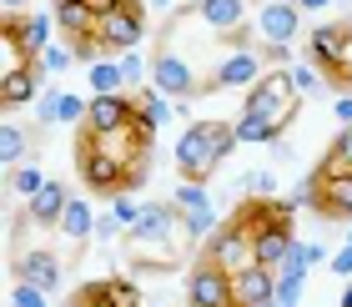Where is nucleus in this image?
Here are the masks:
<instances>
[{
	"instance_id": "23",
	"label": "nucleus",
	"mask_w": 352,
	"mask_h": 307,
	"mask_svg": "<svg viewBox=\"0 0 352 307\" xmlns=\"http://www.w3.org/2000/svg\"><path fill=\"white\" fill-rule=\"evenodd\" d=\"M96 222H101V217H96L86 202H71L66 217H60V232H66L71 242H91V237H96Z\"/></svg>"
},
{
	"instance_id": "21",
	"label": "nucleus",
	"mask_w": 352,
	"mask_h": 307,
	"mask_svg": "<svg viewBox=\"0 0 352 307\" xmlns=\"http://www.w3.org/2000/svg\"><path fill=\"white\" fill-rule=\"evenodd\" d=\"M86 86H91V96H126L121 61L116 56H101L96 66H86Z\"/></svg>"
},
{
	"instance_id": "19",
	"label": "nucleus",
	"mask_w": 352,
	"mask_h": 307,
	"mask_svg": "<svg viewBox=\"0 0 352 307\" xmlns=\"http://www.w3.org/2000/svg\"><path fill=\"white\" fill-rule=\"evenodd\" d=\"M197 15L217 36H236L242 21H247V0H197Z\"/></svg>"
},
{
	"instance_id": "14",
	"label": "nucleus",
	"mask_w": 352,
	"mask_h": 307,
	"mask_svg": "<svg viewBox=\"0 0 352 307\" xmlns=\"http://www.w3.org/2000/svg\"><path fill=\"white\" fill-rule=\"evenodd\" d=\"M41 96H45V66H41V61H30L25 71L0 76V101H6V106H36Z\"/></svg>"
},
{
	"instance_id": "40",
	"label": "nucleus",
	"mask_w": 352,
	"mask_h": 307,
	"mask_svg": "<svg viewBox=\"0 0 352 307\" xmlns=\"http://www.w3.org/2000/svg\"><path fill=\"white\" fill-rule=\"evenodd\" d=\"M332 111H338V121H342V126H352V91L338 96V106H332Z\"/></svg>"
},
{
	"instance_id": "24",
	"label": "nucleus",
	"mask_w": 352,
	"mask_h": 307,
	"mask_svg": "<svg viewBox=\"0 0 352 307\" xmlns=\"http://www.w3.org/2000/svg\"><path fill=\"white\" fill-rule=\"evenodd\" d=\"M232 126H236V141H247V147H277V136H282L272 121H262V116H247V111H242V116H236Z\"/></svg>"
},
{
	"instance_id": "32",
	"label": "nucleus",
	"mask_w": 352,
	"mask_h": 307,
	"mask_svg": "<svg viewBox=\"0 0 352 307\" xmlns=\"http://www.w3.org/2000/svg\"><path fill=\"white\" fill-rule=\"evenodd\" d=\"M41 66H45V76H66L76 66V51H71V45H51V51L41 56Z\"/></svg>"
},
{
	"instance_id": "27",
	"label": "nucleus",
	"mask_w": 352,
	"mask_h": 307,
	"mask_svg": "<svg viewBox=\"0 0 352 307\" xmlns=\"http://www.w3.org/2000/svg\"><path fill=\"white\" fill-rule=\"evenodd\" d=\"M136 111H141L151 126H166V121H171V101H166L162 91H141V96H136Z\"/></svg>"
},
{
	"instance_id": "7",
	"label": "nucleus",
	"mask_w": 352,
	"mask_h": 307,
	"mask_svg": "<svg viewBox=\"0 0 352 307\" xmlns=\"http://www.w3.org/2000/svg\"><path fill=\"white\" fill-rule=\"evenodd\" d=\"M171 207L182 212V222H186L191 242H197V237L206 242V237H212V232L221 227V222H217V207H212V191H206L201 182H182V187L171 191Z\"/></svg>"
},
{
	"instance_id": "31",
	"label": "nucleus",
	"mask_w": 352,
	"mask_h": 307,
	"mask_svg": "<svg viewBox=\"0 0 352 307\" xmlns=\"http://www.w3.org/2000/svg\"><path fill=\"white\" fill-rule=\"evenodd\" d=\"M247 191L257 202H277V171H247Z\"/></svg>"
},
{
	"instance_id": "3",
	"label": "nucleus",
	"mask_w": 352,
	"mask_h": 307,
	"mask_svg": "<svg viewBox=\"0 0 352 307\" xmlns=\"http://www.w3.org/2000/svg\"><path fill=\"white\" fill-rule=\"evenodd\" d=\"M206 262H217L221 272H247V267H257V257H252V227L242 217H232V222H221V227L206 237V247H201Z\"/></svg>"
},
{
	"instance_id": "46",
	"label": "nucleus",
	"mask_w": 352,
	"mask_h": 307,
	"mask_svg": "<svg viewBox=\"0 0 352 307\" xmlns=\"http://www.w3.org/2000/svg\"><path fill=\"white\" fill-rule=\"evenodd\" d=\"M342 25H347V41H352V21H342Z\"/></svg>"
},
{
	"instance_id": "29",
	"label": "nucleus",
	"mask_w": 352,
	"mask_h": 307,
	"mask_svg": "<svg viewBox=\"0 0 352 307\" xmlns=\"http://www.w3.org/2000/svg\"><path fill=\"white\" fill-rule=\"evenodd\" d=\"M86 111H91V96H76V91L60 96V126H86Z\"/></svg>"
},
{
	"instance_id": "48",
	"label": "nucleus",
	"mask_w": 352,
	"mask_h": 307,
	"mask_svg": "<svg viewBox=\"0 0 352 307\" xmlns=\"http://www.w3.org/2000/svg\"><path fill=\"white\" fill-rule=\"evenodd\" d=\"M257 6H267V0H257Z\"/></svg>"
},
{
	"instance_id": "9",
	"label": "nucleus",
	"mask_w": 352,
	"mask_h": 307,
	"mask_svg": "<svg viewBox=\"0 0 352 307\" xmlns=\"http://www.w3.org/2000/svg\"><path fill=\"white\" fill-rule=\"evenodd\" d=\"M257 36L262 45H292V36L302 30V10L292 6V0H267V6H257Z\"/></svg>"
},
{
	"instance_id": "45",
	"label": "nucleus",
	"mask_w": 352,
	"mask_h": 307,
	"mask_svg": "<svg viewBox=\"0 0 352 307\" xmlns=\"http://www.w3.org/2000/svg\"><path fill=\"white\" fill-rule=\"evenodd\" d=\"M151 6H156V10H171V6H176V0H151Z\"/></svg>"
},
{
	"instance_id": "16",
	"label": "nucleus",
	"mask_w": 352,
	"mask_h": 307,
	"mask_svg": "<svg viewBox=\"0 0 352 307\" xmlns=\"http://www.w3.org/2000/svg\"><path fill=\"white\" fill-rule=\"evenodd\" d=\"M96 25H101V15H96L86 0H56V30H60L71 45L86 41V36H96Z\"/></svg>"
},
{
	"instance_id": "15",
	"label": "nucleus",
	"mask_w": 352,
	"mask_h": 307,
	"mask_svg": "<svg viewBox=\"0 0 352 307\" xmlns=\"http://www.w3.org/2000/svg\"><path fill=\"white\" fill-rule=\"evenodd\" d=\"M15 30H21V45L30 51V61H41L51 51V36H56V10H30V15H15Z\"/></svg>"
},
{
	"instance_id": "4",
	"label": "nucleus",
	"mask_w": 352,
	"mask_h": 307,
	"mask_svg": "<svg viewBox=\"0 0 352 307\" xmlns=\"http://www.w3.org/2000/svg\"><path fill=\"white\" fill-rule=\"evenodd\" d=\"M186 307H236V282L232 272H221L217 262H197L186 267Z\"/></svg>"
},
{
	"instance_id": "1",
	"label": "nucleus",
	"mask_w": 352,
	"mask_h": 307,
	"mask_svg": "<svg viewBox=\"0 0 352 307\" xmlns=\"http://www.w3.org/2000/svg\"><path fill=\"white\" fill-rule=\"evenodd\" d=\"M242 141H236V126L232 121H191L182 136H176V171L186 182H201L212 176L221 161H227Z\"/></svg>"
},
{
	"instance_id": "13",
	"label": "nucleus",
	"mask_w": 352,
	"mask_h": 307,
	"mask_svg": "<svg viewBox=\"0 0 352 307\" xmlns=\"http://www.w3.org/2000/svg\"><path fill=\"white\" fill-rule=\"evenodd\" d=\"M312 187H317V207L327 217L338 222L352 217V171H312Z\"/></svg>"
},
{
	"instance_id": "39",
	"label": "nucleus",
	"mask_w": 352,
	"mask_h": 307,
	"mask_svg": "<svg viewBox=\"0 0 352 307\" xmlns=\"http://www.w3.org/2000/svg\"><path fill=\"white\" fill-rule=\"evenodd\" d=\"M86 6H91V10H96V15H101V21H106V15H111V10H121V6H126V0H86Z\"/></svg>"
},
{
	"instance_id": "38",
	"label": "nucleus",
	"mask_w": 352,
	"mask_h": 307,
	"mask_svg": "<svg viewBox=\"0 0 352 307\" xmlns=\"http://www.w3.org/2000/svg\"><path fill=\"white\" fill-rule=\"evenodd\" d=\"M96 237H101V242H116V237H121V222H116V217L106 212L101 222H96Z\"/></svg>"
},
{
	"instance_id": "35",
	"label": "nucleus",
	"mask_w": 352,
	"mask_h": 307,
	"mask_svg": "<svg viewBox=\"0 0 352 307\" xmlns=\"http://www.w3.org/2000/svg\"><path fill=\"white\" fill-rule=\"evenodd\" d=\"M121 76H126V86H141V81L151 76V66H146V56L126 51V56H121Z\"/></svg>"
},
{
	"instance_id": "22",
	"label": "nucleus",
	"mask_w": 352,
	"mask_h": 307,
	"mask_svg": "<svg viewBox=\"0 0 352 307\" xmlns=\"http://www.w3.org/2000/svg\"><path fill=\"white\" fill-rule=\"evenodd\" d=\"M25 66H30V51L21 45L15 15H6V21H0V76H10V71H25Z\"/></svg>"
},
{
	"instance_id": "36",
	"label": "nucleus",
	"mask_w": 352,
	"mask_h": 307,
	"mask_svg": "<svg viewBox=\"0 0 352 307\" xmlns=\"http://www.w3.org/2000/svg\"><path fill=\"white\" fill-rule=\"evenodd\" d=\"M111 217L121 222V232H131L136 222H141V207H136L131 197H116V202H111Z\"/></svg>"
},
{
	"instance_id": "28",
	"label": "nucleus",
	"mask_w": 352,
	"mask_h": 307,
	"mask_svg": "<svg viewBox=\"0 0 352 307\" xmlns=\"http://www.w3.org/2000/svg\"><path fill=\"white\" fill-rule=\"evenodd\" d=\"M10 187H15V191H21V197L30 202L36 191H45V187H51V176H45L41 167H15V171H10Z\"/></svg>"
},
{
	"instance_id": "25",
	"label": "nucleus",
	"mask_w": 352,
	"mask_h": 307,
	"mask_svg": "<svg viewBox=\"0 0 352 307\" xmlns=\"http://www.w3.org/2000/svg\"><path fill=\"white\" fill-rule=\"evenodd\" d=\"M96 297H101L106 307H141V293H136V282H126V277H111V282H96L91 287Z\"/></svg>"
},
{
	"instance_id": "12",
	"label": "nucleus",
	"mask_w": 352,
	"mask_h": 307,
	"mask_svg": "<svg viewBox=\"0 0 352 307\" xmlns=\"http://www.w3.org/2000/svg\"><path fill=\"white\" fill-rule=\"evenodd\" d=\"M136 121V96H91L86 131H126Z\"/></svg>"
},
{
	"instance_id": "33",
	"label": "nucleus",
	"mask_w": 352,
	"mask_h": 307,
	"mask_svg": "<svg viewBox=\"0 0 352 307\" xmlns=\"http://www.w3.org/2000/svg\"><path fill=\"white\" fill-rule=\"evenodd\" d=\"M292 86H297L302 96H307V91H317V86H327V76L317 71L312 61H297V66H292Z\"/></svg>"
},
{
	"instance_id": "8",
	"label": "nucleus",
	"mask_w": 352,
	"mask_h": 307,
	"mask_svg": "<svg viewBox=\"0 0 352 307\" xmlns=\"http://www.w3.org/2000/svg\"><path fill=\"white\" fill-rule=\"evenodd\" d=\"M76 167H81V176H86V187H91V191H106L111 202H116V197H131V176H126L111 156L91 151L86 141H76Z\"/></svg>"
},
{
	"instance_id": "34",
	"label": "nucleus",
	"mask_w": 352,
	"mask_h": 307,
	"mask_svg": "<svg viewBox=\"0 0 352 307\" xmlns=\"http://www.w3.org/2000/svg\"><path fill=\"white\" fill-rule=\"evenodd\" d=\"M10 307H51V293H41V287H30V282H15Z\"/></svg>"
},
{
	"instance_id": "41",
	"label": "nucleus",
	"mask_w": 352,
	"mask_h": 307,
	"mask_svg": "<svg viewBox=\"0 0 352 307\" xmlns=\"http://www.w3.org/2000/svg\"><path fill=\"white\" fill-rule=\"evenodd\" d=\"M71 307H106V302H101V297H96V293H91V287H86V293H81V297H76Z\"/></svg>"
},
{
	"instance_id": "43",
	"label": "nucleus",
	"mask_w": 352,
	"mask_h": 307,
	"mask_svg": "<svg viewBox=\"0 0 352 307\" xmlns=\"http://www.w3.org/2000/svg\"><path fill=\"white\" fill-rule=\"evenodd\" d=\"M21 6H25V0H0V10H6V15H21Z\"/></svg>"
},
{
	"instance_id": "37",
	"label": "nucleus",
	"mask_w": 352,
	"mask_h": 307,
	"mask_svg": "<svg viewBox=\"0 0 352 307\" xmlns=\"http://www.w3.org/2000/svg\"><path fill=\"white\" fill-rule=\"evenodd\" d=\"M332 272H338V277H352V242H342V247L332 252Z\"/></svg>"
},
{
	"instance_id": "18",
	"label": "nucleus",
	"mask_w": 352,
	"mask_h": 307,
	"mask_svg": "<svg viewBox=\"0 0 352 307\" xmlns=\"http://www.w3.org/2000/svg\"><path fill=\"white\" fill-rule=\"evenodd\" d=\"M76 197L60 182H51L45 191H36V197H30V207H25V217L36 222V227H60V217H66V207H71Z\"/></svg>"
},
{
	"instance_id": "42",
	"label": "nucleus",
	"mask_w": 352,
	"mask_h": 307,
	"mask_svg": "<svg viewBox=\"0 0 352 307\" xmlns=\"http://www.w3.org/2000/svg\"><path fill=\"white\" fill-rule=\"evenodd\" d=\"M292 6H297L302 15H312V10H322V6H327V0H292Z\"/></svg>"
},
{
	"instance_id": "50",
	"label": "nucleus",
	"mask_w": 352,
	"mask_h": 307,
	"mask_svg": "<svg viewBox=\"0 0 352 307\" xmlns=\"http://www.w3.org/2000/svg\"><path fill=\"white\" fill-rule=\"evenodd\" d=\"M347 91H352V86H347Z\"/></svg>"
},
{
	"instance_id": "47",
	"label": "nucleus",
	"mask_w": 352,
	"mask_h": 307,
	"mask_svg": "<svg viewBox=\"0 0 352 307\" xmlns=\"http://www.w3.org/2000/svg\"><path fill=\"white\" fill-rule=\"evenodd\" d=\"M347 242H352V227H347Z\"/></svg>"
},
{
	"instance_id": "20",
	"label": "nucleus",
	"mask_w": 352,
	"mask_h": 307,
	"mask_svg": "<svg viewBox=\"0 0 352 307\" xmlns=\"http://www.w3.org/2000/svg\"><path fill=\"white\" fill-rule=\"evenodd\" d=\"M15 277L30 282V287H41V293H56V287H60V262H56V252H25L21 267H15Z\"/></svg>"
},
{
	"instance_id": "30",
	"label": "nucleus",
	"mask_w": 352,
	"mask_h": 307,
	"mask_svg": "<svg viewBox=\"0 0 352 307\" xmlns=\"http://www.w3.org/2000/svg\"><path fill=\"white\" fill-rule=\"evenodd\" d=\"M60 96H66V91L45 86V96L36 101V126H60Z\"/></svg>"
},
{
	"instance_id": "11",
	"label": "nucleus",
	"mask_w": 352,
	"mask_h": 307,
	"mask_svg": "<svg viewBox=\"0 0 352 307\" xmlns=\"http://www.w3.org/2000/svg\"><path fill=\"white\" fill-rule=\"evenodd\" d=\"M342 51H347V25H342V21H322V25H312V36H307V61H312V66L322 71V76L338 71Z\"/></svg>"
},
{
	"instance_id": "17",
	"label": "nucleus",
	"mask_w": 352,
	"mask_h": 307,
	"mask_svg": "<svg viewBox=\"0 0 352 307\" xmlns=\"http://www.w3.org/2000/svg\"><path fill=\"white\" fill-rule=\"evenodd\" d=\"M236 307H267V302H277V272H267V267H247V272H236Z\"/></svg>"
},
{
	"instance_id": "49",
	"label": "nucleus",
	"mask_w": 352,
	"mask_h": 307,
	"mask_svg": "<svg viewBox=\"0 0 352 307\" xmlns=\"http://www.w3.org/2000/svg\"><path fill=\"white\" fill-rule=\"evenodd\" d=\"M156 307H162V302H156Z\"/></svg>"
},
{
	"instance_id": "5",
	"label": "nucleus",
	"mask_w": 352,
	"mask_h": 307,
	"mask_svg": "<svg viewBox=\"0 0 352 307\" xmlns=\"http://www.w3.org/2000/svg\"><path fill=\"white\" fill-rule=\"evenodd\" d=\"M96 36H101V45H106V56H126V51H136L141 41H146V6L141 0H126L121 10H111L101 25H96Z\"/></svg>"
},
{
	"instance_id": "2",
	"label": "nucleus",
	"mask_w": 352,
	"mask_h": 307,
	"mask_svg": "<svg viewBox=\"0 0 352 307\" xmlns=\"http://www.w3.org/2000/svg\"><path fill=\"white\" fill-rule=\"evenodd\" d=\"M297 106H302V91L292 86V71H267L257 86L247 91V116H262V121L277 126V131L292 126Z\"/></svg>"
},
{
	"instance_id": "10",
	"label": "nucleus",
	"mask_w": 352,
	"mask_h": 307,
	"mask_svg": "<svg viewBox=\"0 0 352 307\" xmlns=\"http://www.w3.org/2000/svg\"><path fill=\"white\" fill-rule=\"evenodd\" d=\"M201 81L197 71L186 66V56H176V51H156L151 61V91H162V96H191Z\"/></svg>"
},
{
	"instance_id": "44",
	"label": "nucleus",
	"mask_w": 352,
	"mask_h": 307,
	"mask_svg": "<svg viewBox=\"0 0 352 307\" xmlns=\"http://www.w3.org/2000/svg\"><path fill=\"white\" fill-rule=\"evenodd\" d=\"M338 307H352V277H347V287H342V297H338Z\"/></svg>"
},
{
	"instance_id": "26",
	"label": "nucleus",
	"mask_w": 352,
	"mask_h": 307,
	"mask_svg": "<svg viewBox=\"0 0 352 307\" xmlns=\"http://www.w3.org/2000/svg\"><path fill=\"white\" fill-rule=\"evenodd\" d=\"M25 147H30V131H25V126H15V121L0 126V161H6V167H15V161L25 156Z\"/></svg>"
},
{
	"instance_id": "6",
	"label": "nucleus",
	"mask_w": 352,
	"mask_h": 307,
	"mask_svg": "<svg viewBox=\"0 0 352 307\" xmlns=\"http://www.w3.org/2000/svg\"><path fill=\"white\" fill-rule=\"evenodd\" d=\"M267 71H272V66H267L262 51L236 45V51H227V56L217 61V71H212V81H206V86H212V91H236V86H247V91H252Z\"/></svg>"
}]
</instances>
